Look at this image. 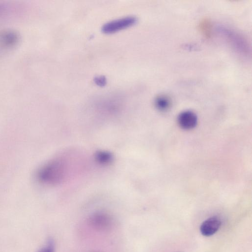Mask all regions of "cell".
Listing matches in <instances>:
<instances>
[{"label": "cell", "instance_id": "obj_1", "mask_svg": "<svg viewBox=\"0 0 252 252\" xmlns=\"http://www.w3.org/2000/svg\"><path fill=\"white\" fill-rule=\"evenodd\" d=\"M68 159L63 157L54 158L37 170L36 179L41 184L53 185L62 182L66 177L70 167Z\"/></svg>", "mask_w": 252, "mask_h": 252}, {"label": "cell", "instance_id": "obj_2", "mask_svg": "<svg viewBox=\"0 0 252 252\" xmlns=\"http://www.w3.org/2000/svg\"><path fill=\"white\" fill-rule=\"evenodd\" d=\"M89 225L98 231H107L113 224L112 217L108 213L99 211L93 213L88 219Z\"/></svg>", "mask_w": 252, "mask_h": 252}, {"label": "cell", "instance_id": "obj_3", "mask_svg": "<svg viewBox=\"0 0 252 252\" xmlns=\"http://www.w3.org/2000/svg\"><path fill=\"white\" fill-rule=\"evenodd\" d=\"M137 18L128 16L108 22L102 27V31L106 33H111L128 28L137 22Z\"/></svg>", "mask_w": 252, "mask_h": 252}, {"label": "cell", "instance_id": "obj_4", "mask_svg": "<svg viewBox=\"0 0 252 252\" xmlns=\"http://www.w3.org/2000/svg\"><path fill=\"white\" fill-rule=\"evenodd\" d=\"M220 31L237 50L244 54L248 53L249 45L242 36L235 32L224 27L220 28Z\"/></svg>", "mask_w": 252, "mask_h": 252}, {"label": "cell", "instance_id": "obj_5", "mask_svg": "<svg viewBox=\"0 0 252 252\" xmlns=\"http://www.w3.org/2000/svg\"><path fill=\"white\" fill-rule=\"evenodd\" d=\"M20 40L19 33L13 30L0 31V48L10 50L19 44Z\"/></svg>", "mask_w": 252, "mask_h": 252}, {"label": "cell", "instance_id": "obj_6", "mask_svg": "<svg viewBox=\"0 0 252 252\" xmlns=\"http://www.w3.org/2000/svg\"><path fill=\"white\" fill-rule=\"evenodd\" d=\"M221 220L216 217H212L204 220L200 226V231L202 235L211 236L215 234L220 229Z\"/></svg>", "mask_w": 252, "mask_h": 252}, {"label": "cell", "instance_id": "obj_7", "mask_svg": "<svg viewBox=\"0 0 252 252\" xmlns=\"http://www.w3.org/2000/svg\"><path fill=\"white\" fill-rule=\"evenodd\" d=\"M178 122L181 128L187 130L191 129L197 124V116L192 111H185L179 115Z\"/></svg>", "mask_w": 252, "mask_h": 252}, {"label": "cell", "instance_id": "obj_8", "mask_svg": "<svg viewBox=\"0 0 252 252\" xmlns=\"http://www.w3.org/2000/svg\"><path fill=\"white\" fill-rule=\"evenodd\" d=\"M172 102L168 96L165 94L158 95L155 99L156 107L160 111H166L171 106Z\"/></svg>", "mask_w": 252, "mask_h": 252}, {"label": "cell", "instance_id": "obj_9", "mask_svg": "<svg viewBox=\"0 0 252 252\" xmlns=\"http://www.w3.org/2000/svg\"><path fill=\"white\" fill-rule=\"evenodd\" d=\"M199 29L202 34L207 38L211 37L212 34V24L208 18H204L199 23Z\"/></svg>", "mask_w": 252, "mask_h": 252}, {"label": "cell", "instance_id": "obj_10", "mask_svg": "<svg viewBox=\"0 0 252 252\" xmlns=\"http://www.w3.org/2000/svg\"><path fill=\"white\" fill-rule=\"evenodd\" d=\"M95 159L100 163L107 164L112 160V157L109 152L101 151L96 153Z\"/></svg>", "mask_w": 252, "mask_h": 252}, {"label": "cell", "instance_id": "obj_11", "mask_svg": "<svg viewBox=\"0 0 252 252\" xmlns=\"http://www.w3.org/2000/svg\"><path fill=\"white\" fill-rule=\"evenodd\" d=\"M55 244L54 240L49 238L46 243L37 252H55Z\"/></svg>", "mask_w": 252, "mask_h": 252}, {"label": "cell", "instance_id": "obj_12", "mask_svg": "<svg viewBox=\"0 0 252 252\" xmlns=\"http://www.w3.org/2000/svg\"><path fill=\"white\" fill-rule=\"evenodd\" d=\"M10 11L11 8L8 4L0 2V18L9 15Z\"/></svg>", "mask_w": 252, "mask_h": 252}, {"label": "cell", "instance_id": "obj_13", "mask_svg": "<svg viewBox=\"0 0 252 252\" xmlns=\"http://www.w3.org/2000/svg\"><path fill=\"white\" fill-rule=\"evenodd\" d=\"M95 83L99 86H103L106 83V79L103 76H97L94 78Z\"/></svg>", "mask_w": 252, "mask_h": 252}]
</instances>
